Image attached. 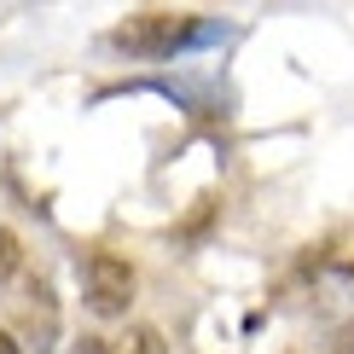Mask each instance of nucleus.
<instances>
[{
	"label": "nucleus",
	"mask_w": 354,
	"mask_h": 354,
	"mask_svg": "<svg viewBox=\"0 0 354 354\" xmlns=\"http://www.w3.org/2000/svg\"><path fill=\"white\" fill-rule=\"evenodd\" d=\"M198 35V18L192 12H134L122 29H116V47L122 53H140V58H163L174 47H186V41Z\"/></svg>",
	"instance_id": "f257e3e1"
},
{
	"label": "nucleus",
	"mask_w": 354,
	"mask_h": 354,
	"mask_svg": "<svg viewBox=\"0 0 354 354\" xmlns=\"http://www.w3.org/2000/svg\"><path fill=\"white\" fill-rule=\"evenodd\" d=\"M128 302H134V268L122 256H111V250H93L87 256V308L99 319H116V314H128Z\"/></svg>",
	"instance_id": "f03ea898"
},
{
	"label": "nucleus",
	"mask_w": 354,
	"mask_h": 354,
	"mask_svg": "<svg viewBox=\"0 0 354 354\" xmlns=\"http://www.w3.org/2000/svg\"><path fill=\"white\" fill-rule=\"evenodd\" d=\"M116 354H169V343H163L157 326H128L122 337H116Z\"/></svg>",
	"instance_id": "7ed1b4c3"
},
{
	"label": "nucleus",
	"mask_w": 354,
	"mask_h": 354,
	"mask_svg": "<svg viewBox=\"0 0 354 354\" xmlns=\"http://www.w3.org/2000/svg\"><path fill=\"white\" fill-rule=\"evenodd\" d=\"M18 261H24V250H18V232H12V227H0V285H6V279L18 273Z\"/></svg>",
	"instance_id": "20e7f679"
},
{
	"label": "nucleus",
	"mask_w": 354,
	"mask_h": 354,
	"mask_svg": "<svg viewBox=\"0 0 354 354\" xmlns=\"http://www.w3.org/2000/svg\"><path fill=\"white\" fill-rule=\"evenodd\" d=\"M331 354H354V319H348V326H337V331H331Z\"/></svg>",
	"instance_id": "39448f33"
},
{
	"label": "nucleus",
	"mask_w": 354,
	"mask_h": 354,
	"mask_svg": "<svg viewBox=\"0 0 354 354\" xmlns=\"http://www.w3.org/2000/svg\"><path fill=\"white\" fill-rule=\"evenodd\" d=\"M70 354H116V348L105 343V337H82V343H76V348H70Z\"/></svg>",
	"instance_id": "423d86ee"
},
{
	"label": "nucleus",
	"mask_w": 354,
	"mask_h": 354,
	"mask_svg": "<svg viewBox=\"0 0 354 354\" xmlns=\"http://www.w3.org/2000/svg\"><path fill=\"white\" fill-rule=\"evenodd\" d=\"M0 354H18V337L12 331H0Z\"/></svg>",
	"instance_id": "0eeeda50"
}]
</instances>
